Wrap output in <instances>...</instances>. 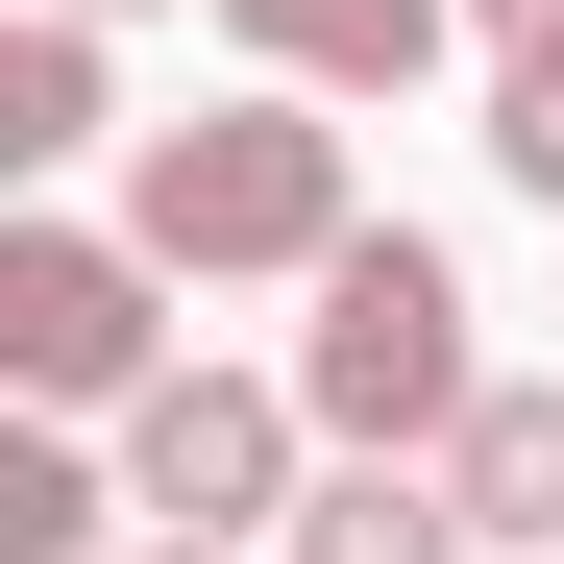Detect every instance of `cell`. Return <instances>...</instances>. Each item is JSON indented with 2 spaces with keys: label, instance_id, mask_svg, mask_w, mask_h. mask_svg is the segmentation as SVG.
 I'll list each match as a JSON object with an SVG mask.
<instances>
[{
  "label": "cell",
  "instance_id": "7a4b0ae2",
  "mask_svg": "<svg viewBox=\"0 0 564 564\" xmlns=\"http://www.w3.org/2000/svg\"><path fill=\"white\" fill-rule=\"evenodd\" d=\"M295 393H319V442H368V466H442L466 442V393H491V344H466V270L417 246V221H344V270H295Z\"/></svg>",
  "mask_w": 564,
  "mask_h": 564
},
{
  "label": "cell",
  "instance_id": "5b68a950",
  "mask_svg": "<svg viewBox=\"0 0 564 564\" xmlns=\"http://www.w3.org/2000/svg\"><path fill=\"white\" fill-rule=\"evenodd\" d=\"M246 74H295V99H417V74L466 50V0H221Z\"/></svg>",
  "mask_w": 564,
  "mask_h": 564
},
{
  "label": "cell",
  "instance_id": "9c48e42d",
  "mask_svg": "<svg viewBox=\"0 0 564 564\" xmlns=\"http://www.w3.org/2000/svg\"><path fill=\"white\" fill-rule=\"evenodd\" d=\"M99 516H148V491H123L99 442H0V564H123Z\"/></svg>",
  "mask_w": 564,
  "mask_h": 564
},
{
  "label": "cell",
  "instance_id": "6da1fadb",
  "mask_svg": "<svg viewBox=\"0 0 564 564\" xmlns=\"http://www.w3.org/2000/svg\"><path fill=\"white\" fill-rule=\"evenodd\" d=\"M123 221L172 246V295H221V270H344V123L270 74V99H221V123H148L123 148Z\"/></svg>",
  "mask_w": 564,
  "mask_h": 564
},
{
  "label": "cell",
  "instance_id": "ba28073f",
  "mask_svg": "<svg viewBox=\"0 0 564 564\" xmlns=\"http://www.w3.org/2000/svg\"><path fill=\"white\" fill-rule=\"evenodd\" d=\"M123 123V74H99V25H74V0H25V25H0V172H74Z\"/></svg>",
  "mask_w": 564,
  "mask_h": 564
},
{
  "label": "cell",
  "instance_id": "8992f818",
  "mask_svg": "<svg viewBox=\"0 0 564 564\" xmlns=\"http://www.w3.org/2000/svg\"><path fill=\"white\" fill-rule=\"evenodd\" d=\"M442 491H466V540H491V564H540V540H564V393H540V368H491V393H466Z\"/></svg>",
  "mask_w": 564,
  "mask_h": 564
},
{
  "label": "cell",
  "instance_id": "4fadbf2b",
  "mask_svg": "<svg viewBox=\"0 0 564 564\" xmlns=\"http://www.w3.org/2000/svg\"><path fill=\"white\" fill-rule=\"evenodd\" d=\"M74 25H148V0H74Z\"/></svg>",
  "mask_w": 564,
  "mask_h": 564
},
{
  "label": "cell",
  "instance_id": "277c9868",
  "mask_svg": "<svg viewBox=\"0 0 564 564\" xmlns=\"http://www.w3.org/2000/svg\"><path fill=\"white\" fill-rule=\"evenodd\" d=\"M295 442H319L295 368H148V393H123V491H148L172 540H270V516L319 491Z\"/></svg>",
  "mask_w": 564,
  "mask_h": 564
},
{
  "label": "cell",
  "instance_id": "8fae6325",
  "mask_svg": "<svg viewBox=\"0 0 564 564\" xmlns=\"http://www.w3.org/2000/svg\"><path fill=\"white\" fill-rule=\"evenodd\" d=\"M466 50H564V0H466Z\"/></svg>",
  "mask_w": 564,
  "mask_h": 564
},
{
  "label": "cell",
  "instance_id": "52a82bcc",
  "mask_svg": "<svg viewBox=\"0 0 564 564\" xmlns=\"http://www.w3.org/2000/svg\"><path fill=\"white\" fill-rule=\"evenodd\" d=\"M270 564H491V540H466V491H442V466H319V491L295 516H270Z\"/></svg>",
  "mask_w": 564,
  "mask_h": 564
},
{
  "label": "cell",
  "instance_id": "7c38bea8",
  "mask_svg": "<svg viewBox=\"0 0 564 564\" xmlns=\"http://www.w3.org/2000/svg\"><path fill=\"white\" fill-rule=\"evenodd\" d=\"M148 564H270V540H148Z\"/></svg>",
  "mask_w": 564,
  "mask_h": 564
},
{
  "label": "cell",
  "instance_id": "30bf717a",
  "mask_svg": "<svg viewBox=\"0 0 564 564\" xmlns=\"http://www.w3.org/2000/svg\"><path fill=\"white\" fill-rule=\"evenodd\" d=\"M491 172L564 221V50H491Z\"/></svg>",
  "mask_w": 564,
  "mask_h": 564
},
{
  "label": "cell",
  "instance_id": "3957f363",
  "mask_svg": "<svg viewBox=\"0 0 564 564\" xmlns=\"http://www.w3.org/2000/svg\"><path fill=\"white\" fill-rule=\"evenodd\" d=\"M172 246L148 221H0V393H50V417H123L148 368H172Z\"/></svg>",
  "mask_w": 564,
  "mask_h": 564
},
{
  "label": "cell",
  "instance_id": "5bb4252c",
  "mask_svg": "<svg viewBox=\"0 0 564 564\" xmlns=\"http://www.w3.org/2000/svg\"><path fill=\"white\" fill-rule=\"evenodd\" d=\"M540 564H564V540H540Z\"/></svg>",
  "mask_w": 564,
  "mask_h": 564
}]
</instances>
